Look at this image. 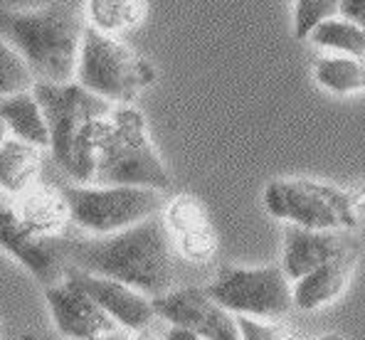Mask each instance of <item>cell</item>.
I'll return each instance as SVG.
<instances>
[{
  "label": "cell",
  "instance_id": "obj_1",
  "mask_svg": "<svg viewBox=\"0 0 365 340\" xmlns=\"http://www.w3.org/2000/svg\"><path fill=\"white\" fill-rule=\"evenodd\" d=\"M67 257L72 267L121 282L148 299L170 291L175 277L173 242L160 215L114 235L74 242Z\"/></svg>",
  "mask_w": 365,
  "mask_h": 340
},
{
  "label": "cell",
  "instance_id": "obj_2",
  "mask_svg": "<svg viewBox=\"0 0 365 340\" xmlns=\"http://www.w3.org/2000/svg\"><path fill=\"white\" fill-rule=\"evenodd\" d=\"M50 131V153L60 170L77 185H91L96 172V143L114 104L91 94L82 84L32 86Z\"/></svg>",
  "mask_w": 365,
  "mask_h": 340
},
{
  "label": "cell",
  "instance_id": "obj_3",
  "mask_svg": "<svg viewBox=\"0 0 365 340\" xmlns=\"http://www.w3.org/2000/svg\"><path fill=\"white\" fill-rule=\"evenodd\" d=\"M82 15L67 3L42 8H0V37L23 55L37 82L69 84L77 79L84 37Z\"/></svg>",
  "mask_w": 365,
  "mask_h": 340
},
{
  "label": "cell",
  "instance_id": "obj_4",
  "mask_svg": "<svg viewBox=\"0 0 365 340\" xmlns=\"http://www.w3.org/2000/svg\"><path fill=\"white\" fill-rule=\"evenodd\" d=\"M94 185H136L158 192L173 185V177L148 136L146 116L136 106H114L101 126Z\"/></svg>",
  "mask_w": 365,
  "mask_h": 340
},
{
  "label": "cell",
  "instance_id": "obj_5",
  "mask_svg": "<svg viewBox=\"0 0 365 340\" xmlns=\"http://www.w3.org/2000/svg\"><path fill=\"white\" fill-rule=\"evenodd\" d=\"M155 77L158 74L148 59L136 55L114 35H104L87 25L74 82L109 104L131 106L138 94L155 82Z\"/></svg>",
  "mask_w": 365,
  "mask_h": 340
},
{
  "label": "cell",
  "instance_id": "obj_6",
  "mask_svg": "<svg viewBox=\"0 0 365 340\" xmlns=\"http://www.w3.org/2000/svg\"><path fill=\"white\" fill-rule=\"evenodd\" d=\"M264 207L272 217L304 230H356L361 217L351 192L309 177H279L264 187Z\"/></svg>",
  "mask_w": 365,
  "mask_h": 340
},
{
  "label": "cell",
  "instance_id": "obj_7",
  "mask_svg": "<svg viewBox=\"0 0 365 340\" xmlns=\"http://www.w3.org/2000/svg\"><path fill=\"white\" fill-rule=\"evenodd\" d=\"M72 225L91 237L114 235L155 217L163 210V192L136 185H64Z\"/></svg>",
  "mask_w": 365,
  "mask_h": 340
},
{
  "label": "cell",
  "instance_id": "obj_8",
  "mask_svg": "<svg viewBox=\"0 0 365 340\" xmlns=\"http://www.w3.org/2000/svg\"><path fill=\"white\" fill-rule=\"evenodd\" d=\"M205 291L232 316L279 321L294 309V284L282 267H222Z\"/></svg>",
  "mask_w": 365,
  "mask_h": 340
},
{
  "label": "cell",
  "instance_id": "obj_9",
  "mask_svg": "<svg viewBox=\"0 0 365 340\" xmlns=\"http://www.w3.org/2000/svg\"><path fill=\"white\" fill-rule=\"evenodd\" d=\"M151 301L155 316L173 328L190 331L202 340H242L237 318L222 309L205 289H170Z\"/></svg>",
  "mask_w": 365,
  "mask_h": 340
},
{
  "label": "cell",
  "instance_id": "obj_10",
  "mask_svg": "<svg viewBox=\"0 0 365 340\" xmlns=\"http://www.w3.org/2000/svg\"><path fill=\"white\" fill-rule=\"evenodd\" d=\"M0 249L13 257L42 286L64 279L67 249L60 237H40L20 220L18 210L0 200Z\"/></svg>",
  "mask_w": 365,
  "mask_h": 340
},
{
  "label": "cell",
  "instance_id": "obj_11",
  "mask_svg": "<svg viewBox=\"0 0 365 340\" xmlns=\"http://www.w3.org/2000/svg\"><path fill=\"white\" fill-rule=\"evenodd\" d=\"M45 301L55 328L64 340H89L119 331L116 321L101 311L74 282L62 279L45 286Z\"/></svg>",
  "mask_w": 365,
  "mask_h": 340
},
{
  "label": "cell",
  "instance_id": "obj_12",
  "mask_svg": "<svg viewBox=\"0 0 365 340\" xmlns=\"http://www.w3.org/2000/svg\"><path fill=\"white\" fill-rule=\"evenodd\" d=\"M64 279L77 284L101 311H106L114 318L116 326L126 328V331L148 328L155 318L153 301L141 291L131 289V286L84 272V269L72 267V264H67V269H64Z\"/></svg>",
  "mask_w": 365,
  "mask_h": 340
},
{
  "label": "cell",
  "instance_id": "obj_13",
  "mask_svg": "<svg viewBox=\"0 0 365 340\" xmlns=\"http://www.w3.org/2000/svg\"><path fill=\"white\" fill-rule=\"evenodd\" d=\"M361 252L358 239L346 230H304L287 225L284 230L282 269L292 284L331 259Z\"/></svg>",
  "mask_w": 365,
  "mask_h": 340
},
{
  "label": "cell",
  "instance_id": "obj_14",
  "mask_svg": "<svg viewBox=\"0 0 365 340\" xmlns=\"http://www.w3.org/2000/svg\"><path fill=\"white\" fill-rule=\"evenodd\" d=\"M163 222L168 227L170 242L187 262H210L217 252V235H215L210 217L197 197L175 195L165 205Z\"/></svg>",
  "mask_w": 365,
  "mask_h": 340
},
{
  "label": "cell",
  "instance_id": "obj_15",
  "mask_svg": "<svg viewBox=\"0 0 365 340\" xmlns=\"http://www.w3.org/2000/svg\"><path fill=\"white\" fill-rule=\"evenodd\" d=\"M358 257H361V252L331 259V262L316 267L314 272H309L306 277L297 279L294 282V306L302 311H316L336 301L351 284Z\"/></svg>",
  "mask_w": 365,
  "mask_h": 340
},
{
  "label": "cell",
  "instance_id": "obj_16",
  "mask_svg": "<svg viewBox=\"0 0 365 340\" xmlns=\"http://www.w3.org/2000/svg\"><path fill=\"white\" fill-rule=\"evenodd\" d=\"M15 210H18L20 220L40 237H60L67 230V225L72 222L62 187L40 185V182L18 197Z\"/></svg>",
  "mask_w": 365,
  "mask_h": 340
},
{
  "label": "cell",
  "instance_id": "obj_17",
  "mask_svg": "<svg viewBox=\"0 0 365 340\" xmlns=\"http://www.w3.org/2000/svg\"><path fill=\"white\" fill-rule=\"evenodd\" d=\"M42 170V148L8 136L0 145V190L20 197L37 185Z\"/></svg>",
  "mask_w": 365,
  "mask_h": 340
},
{
  "label": "cell",
  "instance_id": "obj_18",
  "mask_svg": "<svg viewBox=\"0 0 365 340\" xmlns=\"http://www.w3.org/2000/svg\"><path fill=\"white\" fill-rule=\"evenodd\" d=\"M0 118L13 138L32 143L37 148H50V131L35 91H18L0 99Z\"/></svg>",
  "mask_w": 365,
  "mask_h": 340
},
{
  "label": "cell",
  "instance_id": "obj_19",
  "mask_svg": "<svg viewBox=\"0 0 365 340\" xmlns=\"http://www.w3.org/2000/svg\"><path fill=\"white\" fill-rule=\"evenodd\" d=\"M146 0H87L89 28L114 35L123 30L138 28L146 20Z\"/></svg>",
  "mask_w": 365,
  "mask_h": 340
},
{
  "label": "cell",
  "instance_id": "obj_20",
  "mask_svg": "<svg viewBox=\"0 0 365 340\" xmlns=\"http://www.w3.org/2000/svg\"><path fill=\"white\" fill-rule=\"evenodd\" d=\"M314 77L326 91H334V94L365 91V59L348 55L324 57L316 64Z\"/></svg>",
  "mask_w": 365,
  "mask_h": 340
},
{
  "label": "cell",
  "instance_id": "obj_21",
  "mask_svg": "<svg viewBox=\"0 0 365 340\" xmlns=\"http://www.w3.org/2000/svg\"><path fill=\"white\" fill-rule=\"evenodd\" d=\"M311 40L319 47H324V50L365 59V30L343 18L326 20L324 25H319L311 32Z\"/></svg>",
  "mask_w": 365,
  "mask_h": 340
},
{
  "label": "cell",
  "instance_id": "obj_22",
  "mask_svg": "<svg viewBox=\"0 0 365 340\" xmlns=\"http://www.w3.org/2000/svg\"><path fill=\"white\" fill-rule=\"evenodd\" d=\"M35 84L37 79L23 55L0 37V99L18 91H30Z\"/></svg>",
  "mask_w": 365,
  "mask_h": 340
},
{
  "label": "cell",
  "instance_id": "obj_23",
  "mask_svg": "<svg viewBox=\"0 0 365 340\" xmlns=\"http://www.w3.org/2000/svg\"><path fill=\"white\" fill-rule=\"evenodd\" d=\"M341 15V0H297L294 8V35L299 40L311 37L319 25Z\"/></svg>",
  "mask_w": 365,
  "mask_h": 340
},
{
  "label": "cell",
  "instance_id": "obj_24",
  "mask_svg": "<svg viewBox=\"0 0 365 340\" xmlns=\"http://www.w3.org/2000/svg\"><path fill=\"white\" fill-rule=\"evenodd\" d=\"M242 340H302L294 331L279 326L277 321H255V318L237 316Z\"/></svg>",
  "mask_w": 365,
  "mask_h": 340
},
{
  "label": "cell",
  "instance_id": "obj_25",
  "mask_svg": "<svg viewBox=\"0 0 365 340\" xmlns=\"http://www.w3.org/2000/svg\"><path fill=\"white\" fill-rule=\"evenodd\" d=\"M341 18L365 30V0H341Z\"/></svg>",
  "mask_w": 365,
  "mask_h": 340
},
{
  "label": "cell",
  "instance_id": "obj_26",
  "mask_svg": "<svg viewBox=\"0 0 365 340\" xmlns=\"http://www.w3.org/2000/svg\"><path fill=\"white\" fill-rule=\"evenodd\" d=\"M351 192V202H353V210H356V215L358 217H365V182L363 185H358V187H353V190H348Z\"/></svg>",
  "mask_w": 365,
  "mask_h": 340
},
{
  "label": "cell",
  "instance_id": "obj_27",
  "mask_svg": "<svg viewBox=\"0 0 365 340\" xmlns=\"http://www.w3.org/2000/svg\"><path fill=\"white\" fill-rule=\"evenodd\" d=\"M163 340H202V338H197L195 333H190V331H182V328L170 326L168 333L163 336Z\"/></svg>",
  "mask_w": 365,
  "mask_h": 340
},
{
  "label": "cell",
  "instance_id": "obj_28",
  "mask_svg": "<svg viewBox=\"0 0 365 340\" xmlns=\"http://www.w3.org/2000/svg\"><path fill=\"white\" fill-rule=\"evenodd\" d=\"M128 340H160V338L155 336V333L151 331V326H148V328H141V331H133V336Z\"/></svg>",
  "mask_w": 365,
  "mask_h": 340
},
{
  "label": "cell",
  "instance_id": "obj_29",
  "mask_svg": "<svg viewBox=\"0 0 365 340\" xmlns=\"http://www.w3.org/2000/svg\"><path fill=\"white\" fill-rule=\"evenodd\" d=\"M89 340H128V336H126V333H121V331H114V333H106V336L89 338Z\"/></svg>",
  "mask_w": 365,
  "mask_h": 340
},
{
  "label": "cell",
  "instance_id": "obj_30",
  "mask_svg": "<svg viewBox=\"0 0 365 340\" xmlns=\"http://www.w3.org/2000/svg\"><path fill=\"white\" fill-rule=\"evenodd\" d=\"M8 128H5V123H3V118H0V145H3L5 141H8Z\"/></svg>",
  "mask_w": 365,
  "mask_h": 340
},
{
  "label": "cell",
  "instance_id": "obj_31",
  "mask_svg": "<svg viewBox=\"0 0 365 340\" xmlns=\"http://www.w3.org/2000/svg\"><path fill=\"white\" fill-rule=\"evenodd\" d=\"M316 340H346V338L338 336V333H324V336H319Z\"/></svg>",
  "mask_w": 365,
  "mask_h": 340
}]
</instances>
